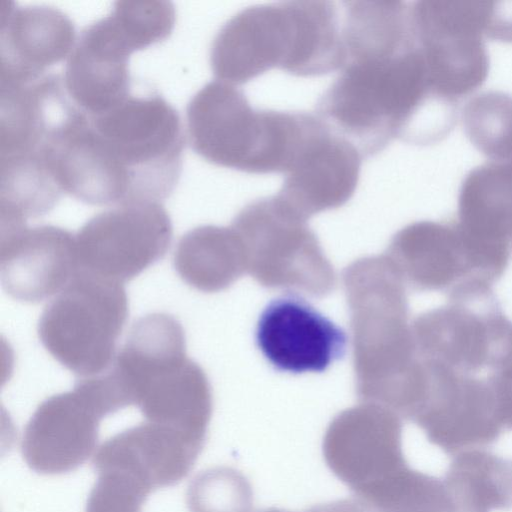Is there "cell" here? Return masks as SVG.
Returning a JSON list of instances; mask_svg holds the SVG:
<instances>
[{
  "label": "cell",
  "instance_id": "1",
  "mask_svg": "<svg viewBox=\"0 0 512 512\" xmlns=\"http://www.w3.org/2000/svg\"><path fill=\"white\" fill-rule=\"evenodd\" d=\"M77 135L101 206L159 202L178 182L181 121L158 94H130L105 112H84Z\"/></svg>",
  "mask_w": 512,
  "mask_h": 512
},
{
  "label": "cell",
  "instance_id": "2",
  "mask_svg": "<svg viewBox=\"0 0 512 512\" xmlns=\"http://www.w3.org/2000/svg\"><path fill=\"white\" fill-rule=\"evenodd\" d=\"M441 98L417 44L394 56L347 62L319 100L317 115L371 156L393 139L409 142Z\"/></svg>",
  "mask_w": 512,
  "mask_h": 512
},
{
  "label": "cell",
  "instance_id": "3",
  "mask_svg": "<svg viewBox=\"0 0 512 512\" xmlns=\"http://www.w3.org/2000/svg\"><path fill=\"white\" fill-rule=\"evenodd\" d=\"M343 283L358 397L402 417L413 400L418 376L406 286L385 255L355 261L345 269Z\"/></svg>",
  "mask_w": 512,
  "mask_h": 512
},
{
  "label": "cell",
  "instance_id": "4",
  "mask_svg": "<svg viewBox=\"0 0 512 512\" xmlns=\"http://www.w3.org/2000/svg\"><path fill=\"white\" fill-rule=\"evenodd\" d=\"M193 150L208 162L247 173L286 172L303 136L306 113L255 110L232 84L202 87L186 110Z\"/></svg>",
  "mask_w": 512,
  "mask_h": 512
},
{
  "label": "cell",
  "instance_id": "5",
  "mask_svg": "<svg viewBox=\"0 0 512 512\" xmlns=\"http://www.w3.org/2000/svg\"><path fill=\"white\" fill-rule=\"evenodd\" d=\"M128 316L122 283L78 270L44 308L39 339L47 352L79 378L106 371Z\"/></svg>",
  "mask_w": 512,
  "mask_h": 512
},
{
  "label": "cell",
  "instance_id": "6",
  "mask_svg": "<svg viewBox=\"0 0 512 512\" xmlns=\"http://www.w3.org/2000/svg\"><path fill=\"white\" fill-rule=\"evenodd\" d=\"M411 329L419 357L459 374L486 376L512 363V321L491 286L454 290Z\"/></svg>",
  "mask_w": 512,
  "mask_h": 512
},
{
  "label": "cell",
  "instance_id": "7",
  "mask_svg": "<svg viewBox=\"0 0 512 512\" xmlns=\"http://www.w3.org/2000/svg\"><path fill=\"white\" fill-rule=\"evenodd\" d=\"M276 195L246 205L231 227L243 250L246 272L261 285L325 296L336 277L317 237Z\"/></svg>",
  "mask_w": 512,
  "mask_h": 512
},
{
  "label": "cell",
  "instance_id": "8",
  "mask_svg": "<svg viewBox=\"0 0 512 512\" xmlns=\"http://www.w3.org/2000/svg\"><path fill=\"white\" fill-rule=\"evenodd\" d=\"M114 372L145 421L206 439L212 414L211 388L186 346L152 344L124 348Z\"/></svg>",
  "mask_w": 512,
  "mask_h": 512
},
{
  "label": "cell",
  "instance_id": "9",
  "mask_svg": "<svg viewBox=\"0 0 512 512\" xmlns=\"http://www.w3.org/2000/svg\"><path fill=\"white\" fill-rule=\"evenodd\" d=\"M487 1H417L411 18L430 79L443 95L459 100L481 86L489 71L484 43Z\"/></svg>",
  "mask_w": 512,
  "mask_h": 512
},
{
  "label": "cell",
  "instance_id": "10",
  "mask_svg": "<svg viewBox=\"0 0 512 512\" xmlns=\"http://www.w3.org/2000/svg\"><path fill=\"white\" fill-rule=\"evenodd\" d=\"M322 453L330 471L363 501L409 467L400 416L374 403L363 402L334 417Z\"/></svg>",
  "mask_w": 512,
  "mask_h": 512
},
{
  "label": "cell",
  "instance_id": "11",
  "mask_svg": "<svg viewBox=\"0 0 512 512\" xmlns=\"http://www.w3.org/2000/svg\"><path fill=\"white\" fill-rule=\"evenodd\" d=\"M171 239V220L159 202L117 205L75 236L79 270L123 284L161 259Z\"/></svg>",
  "mask_w": 512,
  "mask_h": 512
},
{
  "label": "cell",
  "instance_id": "12",
  "mask_svg": "<svg viewBox=\"0 0 512 512\" xmlns=\"http://www.w3.org/2000/svg\"><path fill=\"white\" fill-rule=\"evenodd\" d=\"M420 358V357H419ZM424 396L412 419L446 454L493 444L504 431L491 374L465 375L420 358Z\"/></svg>",
  "mask_w": 512,
  "mask_h": 512
},
{
  "label": "cell",
  "instance_id": "13",
  "mask_svg": "<svg viewBox=\"0 0 512 512\" xmlns=\"http://www.w3.org/2000/svg\"><path fill=\"white\" fill-rule=\"evenodd\" d=\"M399 277L416 291L450 292L492 286L504 274L456 221H418L393 237L385 254Z\"/></svg>",
  "mask_w": 512,
  "mask_h": 512
},
{
  "label": "cell",
  "instance_id": "14",
  "mask_svg": "<svg viewBox=\"0 0 512 512\" xmlns=\"http://www.w3.org/2000/svg\"><path fill=\"white\" fill-rule=\"evenodd\" d=\"M301 58L295 1L247 7L216 34L210 64L217 80L245 84L271 70L297 75Z\"/></svg>",
  "mask_w": 512,
  "mask_h": 512
},
{
  "label": "cell",
  "instance_id": "15",
  "mask_svg": "<svg viewBox=\"0 0 512 512\" xmlns=\"http://www.w3.org/2000/svg\"><path fill=\"white\" fill-rule=\"evenodd\" d=\"M361 158L350 141L313 115L276 196L305 220L338 208L357 188Z\"/></svg>",
  "mask_w": 512,
  "mask_h": 512
},
{
  "label": "cell",
  "instance_id": "16",
  "mask_svg": "<svg viewBox=\"0 0 512 512\" xmlns=\"http://www.w3.org/2000/svg\"><path fill=\"white\" fill-rule=\"evenodd\" d=\"M256 343L277 370L293 374L322 372L345 354V332L303 298L285 295L261 313Z\"/></svg>",
  "mask_w": 512,
  "mask_h": 512
},
{
  "label": "cell",
  "instance_id": "17",
  "mask_svg": "<svg viewBox=\"0 0 512 512\" xmlns=\"http://www.w3.org/2000/svg\"><path fill=\"white\" fill-rule=\"evenodd\" d=\"M103 415L75 384L36 408L27 422L21 451L26 464L44 475L71 472L94 456Z\"/></svg>",
  "mask_w": 512,
  "mask_h": 512
},
{
  "label": "cell",
  "instance_id": "18",
  "mask_svg": "<svg viewBox=\"0 0 512 512\" xmlns=\"http://www.w3.org/2000/svg\"><path fill=\"white\" fill-rule=\"evenodd\" d=\"M140 50L115 14L86 26L65 65L63 83L72 102L93 115L130 95L128 59Z\"/></svg>",
  "mask_w": 512,
  "mask_h": 512
},
{
  "label": "cell",
  "instance_id": "19",
  "mask_svg": "<svg viewBox=\"0 0 512 512\" xmlns=\"http://www.w3.org/2000/svg\"><path fill=\"white\" fill-rule=\"evenodd\" d=\"M78 270L69 231L52 225L0 229V277L11 298L39 303L62 291Z\"/></svg>",
  "mask_w": 512,
  "mask_h": 512
},
{
  "label": "cell",
  "instance_id": "20",
  "mask_svg": "<svg viewBox=\"0 0 512 512\" xmlns=\"http://www.w3.org/2000/svg\"><path fill=\"white\" fill-rule=\"evenodd\" d=\"M205 440L144 421L98 446L93 464L95 470L111 469L128 474L153 492L181 481L194 466Z\"/></svg>",
  "mask_w": 512,
  "mask_h": 512
},
{
  "label": "cell",
  "instance_id": "21",
  "mask_svg": "<svg viewBox=\"0 0 512 512\" xmlns=\"http://www.w3.org/2000/svg\"><path fill=\"white\" fill-rule=\"evenodd\" d=\"M75 29L63 12L46 6L0 5V84L33 80L70 55Z\"/></svg>",
  "mask_w": 512,
  "mask_h": 512
},
{
  "label": "cell",
  "instance_id": "22",
  "mask_svg": "<svg viewBox=\"0 0 512 512\" xmlns=\"http://www.w3.org/2000/svg\"><path fill=\"white\" fill-rule=\"evenodd\" d=\"M456 222L480 247L512 251V157L471 169L458 194Z\"/></svg>",
  "mask_w": 512,
  "mask_h": 512
},
{
  "label": "cell",
  "instance_id": "23",
  "mask_svg": "<svg viewBox=\"0 0 512 512\" xmlns=\"http://www.w3.org/2000/svg\"><path fill=\"white\" fill-rule=\"evenodd\" d=\"M342 4L345 64L394 56L416 44L410 4L387 0Z\"/></svg>",
  "mask_w": 512,
  "mask_h": 512
},
{
  "label": "cell",
  "instance_id": "24",
  "mask_svg": "<svg viewBox=\"0 0 512 512\" xmlns=\"http://www.w3.org/2000/svg\"><path fill=\"white\" fill-rule=\"evenodd\" d=\"M174 267L187 285L207 293L229 287L246 272L241 241L231 226L188 231L176 247Z\"/></svg>",
  "mask_w": 512,
  "mask_h": 512
},
{
  "label": "cell",
  "instance_id": "25",
  "mask_svg": "<svg viewBox=\"0 0 512 512\" xmlns=\"http://www.w3.org/2000/svg\"><path fill=\"white\" fill-rule=\"evenodd\" d=\"M444 478L468 512L512 509V459L481 448L462 451Z\"/></svg>",
  "mask_w": 512,
  "mask_h": 512
},
{
  "label": "cell",
  "instance_id": "26",
  "mask_svg": "<svg viewBox=\"0 0 512 512\" xmlns=\"http://www.w3.org/2000/svg\"><path fill=\"white\" fill-rule=\"evenodd\" d=\"M460 117L470 142L491 161L512 157V95L480 92L466 102Z\"/></svg>",
  "mask_w": 512,
  "mask_h": 512
},
{
  "label": "cell",
  "instance_id": "27",
  "mask_svg": "<svg viewBox=\"0 0 512 512\" xmlns=\"http://www.w3.org/2000/svg\"><path fill=\"white\" fill-rule=\"evenodd\" d=\"M367 504L375 512H467L444 477L431 476L410 466Z\"/></svg>",
  "mask_w": 512,
  "mask_h": 512
},
{
  "label": "cell",
  "instance_id": "28",
  "mask_svg": "<svg viewBox=\"0 0 512 512\" xmlns=\"http://www.w3.org/2000/svg\"><path fill=\"white\" fill-rule=\"evenodd\" d=\"M186 505L189 512H253V489L242 472L217 466L192 479Z\"/></svg>",
  "mask_w": 512,
  "mask_h": 512
},
{
  "label": "cell",
  "instance_id": "29",
  "mask_svg": "<svg viewBox=\"0 0 512 512\" xmlns=\"http://www.w3.org/2000/svg\"><path fill=\"white\" fill-rule=\"evenodd\" d=\"M85 512H142L152 492L135 478L116 470H97Z\"/></svg>",
  "mask_w": 512,
  "mask_h": 512
},
{
  "label": "cell",
  "instance_id": "30",
  "mask_svg": "<svg viewBox=\"0 0 512 512\" xmlns=\"http://www.w3.org/2000/svg\"><path fill=\"white\" fill-rule=\"evenodd\" d=\"M484 33L491 39L512 43V0L487 1Z\"/></svg>",
  "mask_w": 512,
  "mask_h": 512
},
{
  "label": "cell",
  "instance_id": "31",
  "mask_svg": "<svg viewBox=\"0 0 512 512\" xmlns=\"http://www.w3.org/2000/svg\"><path fill=\"white\" fill-rule=\"evenodd\" d=\"M499 416L504 431L512 430V363L491 374Z\"/></svg>",
  "mask_w": 512,
  "mask_h": 512
},
{
  "label": "cell",
  "instance_id": "32",
  "mask_svg": "<svg viewBox=\"0 0 512 512\" xmlns=\"http://www.w3.org/2000/svg\"><path fill=\"white\" fill-rule=\"evenodd\" d=\"M306 512H375L359 498H346L315 505Z\"/></svg>",
  "mask_w": 512,
  "mask_h": 512
},
{
  "label": "cell",
  "instance_id": "33",
  "mask_svg": "<svg viewBox=\"0 0 512 512\" xmlns=\"http://www.w3.org/2000/svg\"><path fill=\"white\" fill-rule=\"evenodd\" d=\"M259 512H289V511H285V510L277 509V508H269V509H265V510H262Z\"/></svg>",
  "mask_w": 512,
  "mask_h": 512
},
{
  "label": "cell",
  "instance_id": "34",
  "mask_svg": "<svg viewBox=\"0 0 512 512\" xmlns=\"http://www.w3.org/2000/svg\"><path fill=\"white\" fill-rule=\"evenodd\" d=\"M154 313H162V312H154ZM150 314H151V313H150ZM165 314H167V313H165ZM147 315H148V314H147ZM107 371H108V369H107ZM108 373H109V371H108ZM109 374H110V373H109ZM110 375H111V374H110ZM111 377H112V376H111ZM112 378H113V377H112ZM113 380H114V379H113ZM114 381H115V380H114ZM115 383H116V382H115ZM116 384H117V383H116ZM117 385H118V384H117ZM118 388H119V386H118ZM119 389H120V388H119ZM120 391H121V389H120ZM121 393H122V391H121ZM123 396H124V394H123ZM124 398H125V396H124ZM126 401H127V399H126ZM127 403H128V401H127ZM128 405H129V403H128ZM129 406H130V405H129Z\"/></svg>",
  "mask_w": 512,
  "mask_h": 512
}]
</instances>
